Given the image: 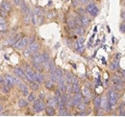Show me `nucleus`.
<instances>
[{
  "label": "nucleus",
  "mask_w": 125,
  "mask_h": 117,
  "mask_svg": "<svg viewBox=\"0 0 125 117\" xmlns=\"http://www.w3.org/2000/svg\"><path fill=\"white\" fill-rule=\"evenodd\" d=\"M33 62H37V63H43L49 59V56L46 53H42V54H39L36 53L33 55Z\"/></svg>",
  "instance_id": "nucleus-1"
},
{
  "label": "nucleus",
  "mask_w": 125,
  "mask_h": 117,
  "mask_svg": "<svg viewBox=\"0 0 125 117\" xmlns=\"http://www.w3.org/2000/svg\"><path fill=\"white\" fill-rule=\"evenodd\" d=\"M29 43V39L27 38V37H25V38H22V39H17L15 44H13V46L16 48V49H23V48H25L26 47V45Z\"/></svg>",
  "instance_id": "nucleus-2"
},
{
  "label": "nucleus",
  "mask_w": 125,
  "mask_h": 117,
  "mask_svg": "<svg viewBox=\"0 0 125 117\" xmlns=\"http://www.w3.org/2000/svg\"><path fill=\"white\" fill-rule=\"evenodd\" d=\"M108 101H109L111 108H113V107L115 106L116 101H117V95H116V93H115L114 90H112V89L109 90V92H108Z\"/></svg>",
  "instance_id": "nucleus-3"
},
{
  "label": "nucleus",
  "mask_w": 125,
  "mask_h": 117,
  "mask_svg": "<svg viewBox=\"0 0 125 117\" xmlns=\"http://www.w3.org/2000/svg\"><path fill=\"white\" fill-rule=\"evenodd\" d=\"M33 108L36 112H41L42 110H44L45 108V104L41 101V100H35L34 105H33Z\"/></svg>",
  "instance_id": "nucleus-4"
},
{
  "label": "nucleus",
  "mask_w": 125,
  "mask_h": 117,
  "mask_svg": "<svg viewBox=\"0 0 125 117\" xmlns=\"http://www.w3.org/2000/svg\"><path fill=\"white\" fill-rule=\"evenodd\" d=\"M25 79H27L29 82H33V81H35V74L36 72H34L33 70H32L31 68H30V66H26L25 67Z\"/></svg>",
  "instance_id": "nucleus-5"
},
{
  "label": "nucleus",
  "mask_w": 125,
  "mask_h": 117,
  "mask_svg": "<svg viewBox=\"0 0 125 117\" xmlns=\"http://www.w3.org/2000/svg\"><path fill=\"white\" fill-rule=\"evenodd\" d=\"M87 12L90 14L91 15H93V16H96L97 14H98V9H97V7H96V5L94 4V3H91V4H89L88 6H87Z\"/></svg>",
  "instance_id": "nucleus-6"
},
{
  "label": "nucleus",
  "mask_w": 125,
  "mask_h": 117,
  "mask_svg": "<svg viewBox=\"0 0 125 117\" xmlns=\"http://www.w3.org/2000/svg\"><path fill=\"white\" fill-rule=\"evenodd\" d=\"M11 10H12L11 4H10L8 1H3V2L1 3V6H0V11L5 12V13H9V12H11Z\"/></svg>",
  "instance_id": "nucleus-7"
},
{
  "label": "nucleus",
  "mask_w": 125,
  "mask_h": 117,
  "mask_svg": "<svg viewBox=\"0 0 125 117\" xmlns=\"http://www.w3.org/2000/svg\"><path fill=\"white\" fill-rule=\"evenodd\" d=\"M83 98H82V95L80 93H77L74 95V97H72V102H73V107H77L80 103L82 102Z\"/></svg>",
  "instance_id": "nucleus-8"
},
{
  "label": "nucleus",
  "mask_w": 125,
  "mask_h": 117,
  "mask_svg": "<svg viewBox=\"0 0 125 117\" xmlns=\"http://www.w3.org/2000/svg\"><path fill=\"white\" fill-rule=\"evenodd\" d=\"M74 47H75V49L77 50V51H83L84 50V39H79L78 40L75 42V45H74Z\"/></svg>",
  "instance_id": "nucleus-9"
},
{
  "label": "nucleus",
  "mask_w": 125,
  "mask_h": 117,
  "mask_svg": "<svg viewBox=\"0 0 125 117\" xmlns=\"http://www.w3.org/2000/svg\"><path fill=\"white\" fill-rule=\"evenodd\" d=\"M5 79H6V81H7V85H8L10 88L15 86L16 82H15V78H14V77H12L11 75H6V76H5Z\"/></svg>",
  "instance_id": "nucleus-10"
},
{
  "label": "nucleus",
  "mask_w": 125,
  "mask_h": 117,
  "mask_svg": "<svg viewBox=\"0 0 125 117\" xmlns=\"http://www.w3.org/2000/svg\"><path fill=\"white\" fill-rule=\"evenodd\" d=\"M39 48H40V44L38 43V42H35V41L31 42L30 45H29V49H30V51H31L32 53L37 52L39 50Z\"/></svg>",
  "instance_id": "nucleus-11"
},
{
  "label": "nucleus",
  "mask_w": 125,
  "mask_h": 117,
  "mask_svg": "<svg viewBox=\"0 0 125 117\" xmlns=\"http://www.w3.org/2000/svg\"><path fill=\"white\" fill-rule=\"evenodd\" d=\"M15 73H16V75L18 78H21V79L25 78V73H24V71L20 67H16L15 68Z\"/></svg>",
  "instance_id": "nucleus-12"
},
{
  "label": "nucleus",
  "mask_w": 125,
  "mask_h": 117,
  "mask_svg": "<svg viewBox=\"0 0 125 117\" xmlns=\"http://www.w3.org/2000/svg\"><path fill=\"white\" fill-rule=\"evenodd\" d=\"M44 109H45V112H46V114L48 115V116H53V115H55V113H56L55 108H54L53 107L48 106V107H45Z\"/></svg>",
  "instance_id": "nucleus-13"
},
{
  "label": "nucleus",
  "mask_w": 125,
  "mask_h": 117,
  "mask_svg": "<svg viewBox=\"0 0 125 117\" xmlns=\"http://www.w3.org/2000/svg\"><path fill=\"white\" fill-rule=\"evenodd\" d=\"M101 106H102L105 109H107V110H110V109H111L109 101H108V99H106V98H104L103 100H101Z\"/></svg>",
  "instance_id": "nucleus-14"
},
{
  "label": "nucleus",
  "mask_w": 125,
  "mask_h": 117,
  "mask_svg": "<svg viewBox=\"0 0 125 117\" xmlns=\"http://www.w3.org/2000/svg\"><path fill=\"white\" fill-rule=\"evenodd\" d=\"M112 81H113V83H114V85H118V84H123V80L120 78V77H118V76H114L113 78H112Z\"/></svg>",
  "instance_id": "nucleus-15"
},
{
  "label": "nucleus",
  "mask_w": 125,
  "mask_h": 117,
  "mask_svg": "<svg viewBox=\"0 0 125 117\" xmlns=\"http://www.w3.org/2000/svg\"><path fill=\"white\" fill-rule=\"evenodd\" d=\"M43 80H44V78H43V76L41 73L35 74V82H37V83H42Z\"/></svg>",
  "instance_id": "nucleus-16"
},
{
  "label": "nucleus",
  "mask_w": 125,
  "mask_h": 117,
  "mask_svg": "<svg viewBox=\"0 0 125 117\" xmlns=\"http://www.w3.org/2000/svg\"><path fill=\"white\" fill-rule=\"evenodd\" d=\"M117 68H118V61H117V60L113 61V62L110 64V69H111V70L115 71V70H116Z\"/></svg>",
  "instance_id": "nucleus-17"
},
{
  "label": "nucleus",
  "mask_w": 125,
  "mask_h": 117,
  "mask_svg": "<svg viewBox=\"0 0 125 117\" xmlns=\"http://www.w3.org/2000/svg\"><path fill=\"white\" fill-rule=\"evenodd\" d=\"M55 74L57 76V80L60 79V78H63V73H62V70L60 68H55Z\"/></svg>",
  "instance_id": "nucleus-18"
},
{
  "label": "nucleus",
  "mask_w": 125,
  "mask_h": 117,
  "mask_svg": "<svg viewBox=\"0 0 125 117\" xmlns=\"http://www.w3.org/2000/svg\"><path fill=\"white\" fill-rule=\"evenodd\" d=\"M81 91V88L79 87V84H75V85H72V92L74 94H77V93H80Z\"/></svg>",
  "instance_id": "nucleus-19"
},
{
  "label": "nucleus",
  "mask_w": 125,
  "mask_h": 117,
  "mask_svg": "<svg viewBox=\"0 0 125 117\" xmlns=\"http://www.w3.org/2000/svg\"><path fill=\"white\" fill-rule=\"evenodd\" d=\"M94 106H95V108L98 109L100 107H101V98L99 97H96L94 99Z\"/></svg>",
  "instance_id": "nucleus-20"
},
{
  "label": "nucleus",
  "mask_w": 125,
  "mask_h": 117,
  "mask_svg": "<svg viewBox=\"0 0 125 117\" xmlns=\"http://www.w3.org/2000/svg\"><path fill=\"white\" fill-rule=\"evenodd\" d=\"M81 20H82V25H84V26H87V25L89 24V22H90L89 18H88L86 15H84L81 16Z\"/></svg>",
  "instance_id": "nucleus-21"
},
{
  "label": "nucleus",
  "mask_w": 125,
  "mask_h": 117,
  "mask_svg": "<svg viewBox=\"0 0 125 117\" xmlns=\"http://www.w3.org/2000/svg\"><path fill=\"white\" fill-rule=\"evenodd\" d=\"M1 91H2L3 93H5V94L10 93V87H9L8 85H3V86L1 87Z\"/></svg>",
  "instance_id": "nucleus-22"
},
{
  "label": "nucleus",
  "mask_w": 125,
  "mask_h": 117,
  "mask_svg": "<svg viewBox=\"0 0 125 117\" xmlns=\"http://www.w3.org/2000/svg\"><path fill=\"white\" fill-rule=\"evenodd\" d=\"M17 39H18V36H14V37H12V38H10L9 39H8V44H11V45H13V44H15Z\"/></svg>",
  "instance_id": "nucleus-23"
},
{
  "label": "nucleus",
  "mask_w": 125,
  "mask_h": 117,
  "mask_svg": "<svg viewBox=\"0 0 125 117\" xmlns=\"http://www.w3.org/2000/svg\"><path fill=\"white\" fill-rule=\"evenodd\" d=\"M82 92H83V96L84 97H91V91H90V89L88 88H83Z\"/></svg>",
  "instance_id": "nucleus-24"
},
{
  "label": "nucleus",
  "mask_w": 125,
  "mask_h": 117,
  "mask_svg": "<svg viewBox=\"0 0 125 117\" xmlns=\"http://www.w3.org/2000/svg\"><path fill=\"white\" fill-rule=\"evenodd\" d=\"M75 31H76V33L79 34V35H84V33H85V30L83 29V27L82 26H78V25H76L75 26Z\"/></svg>",
  "instance_id": "nucleus-25"
},
{
  "label": "nucleus",
  "mask_w": 125,
  "mask_h": 117,
  "mask_svg": "<svg viewBox=\"0 0 125 117\" xmlns=\"http://www.w3.org/2000/svg\"><path fill=\"white\" fill-rule=\"evenodd\" d=\"M30 88H31L32 90H34V91L38 90L39 89V84L38 83H35V81H33V82L30 83Z\"/></svg>",
  "instance_id": "nucleus-26"
},
{
  "label": "nucleus",
  "mask_w": 125,
  "mask_h": 117,
  "mask_svg": "<svg viewBox=\"0 0 125 117\" xmlns=\"http://www.w3.org/2000/svg\"><path fill=\"white\" fill-rule=\"evenodd\" d=\"M20 9H21V12L23 13V14H25L26 12H27V10H28V7L26 6V4H25V2L23 1L21 4H20Z\"/></svg>",
  "instance_id": "nucleus-27"
},
{
  "label": "nucleus",
  "mask_w": 125,
  "mask_h": 117,
  "mask_svg": "<svg viewBox=\"0 0 125 117\" xmlns=\"http://www.w3.org/2000/svg\"><path fill=\"white\" fill-rule=\"evenodd\" d=\"M27 105H28V102L25 101V100H23V99H21V100L18 101V107H25Z\"/></svg>",
  "instance_id": "nucleus-28"
},
{
  "label": "nucleus",
  "mask_w": 125,
  "mask_h": 117,
  "mask_svg": "<svg viewBox=\"0 0 125 117\" xmlns=\"http://www.w3.org/2000/svg\"><path fill=\"white\" fill-rule=\"evenodd\" d=\"M33 65L35 67V69H37L39 72H42L43 70V68L41 66V63H37V62H33Z\"/></svg>",
  "instance_id": "nucleus-29"
},
{
  "label": "nucleus",
  "mask_w": 125,
  "mask_h": 117,
  "mask_svg": "<svg viewBox=\"0 0 125 117\" xmlns=\"http://www.w3.org/2000/svg\"><path fill=\"white\" fill-rule=\"evenodd\" d=\"M72 76L70 73H66L65 75V83L66 84H71V80H72Z\"/></svg>",
  "instance_id": "nucleus-30"
},
{
  "label": "nucleus",
  "mask_w": 125,
  "mask_h": 117,
  "mask_svg": "<svg viewBox=\"0 0 125 117\" xmlns=\"http://www.w3.org/2000/svg\"><path fill=\"white\" fill-rule=\"evenodd\" d=\"M67 23H68V25H69L70 28H75V26H76V23H75L74 19H73V20H72V19H68Z\"/></svg>",
  "instance_id": "nucleus-31"
},
{
  "label": "nucleus",
  "mask_w": 125,
  "mask_h": 117,
  "mask_svg": "<svg viewBox=\"0 0 125 117\" xmlns=\"http://www.w3.org/2000/svg\"><path fill=\"white\" fill-rule=\"evenodd\" d=\"M45 88H46L47 89H51V88H53V82H52L51 80L45 82Z\"/></svg>",
  "instance_id": "nucleus-32"
},
{
  "label": "nucleus",
  "mask_w": 125,
  "mask_h": 117,
  "mask_svg": "<svg viewBox=\"0 0 125 117\" xmlns=\"http://www.w3.org/2000/svg\"><path fill=\"white\" fill-rule=\"evenodd\" d=\"M77 108H78L79 110H81V111H82V110H85V108H86V104H85V103L83 104V103L81 102L78 106H77Z\"/></svg>",
  "instance_id": "nucleus-33"
},
{
  "label": "nucleus",
  "mask_w": 125,
  "mask_h": 117,
  "mask_svg": "<svg viewBox=\"0 0 125 117\" xmlns=\"http://www.w3.org/2000/svg\"><path fill=\"white\" fill-rule=\"evenodd\" d=\"M59 114H60V115H62V116L67 115V111H66L65 107H63V108H60V110H59Z\"/></svg>",
  "instance_id": "nucleus-34"
},
{
  "label": "nucleus",
  "mask_w": 125,
  "mask_h": 117,
  "mask_svg": "<svg viewBox=\"0 0 125 117\" xmlns=\"http://www.w3.org/2000/svg\"><path fill=\"white\" fill-rule=\"evenodd\" d=\"M31 20H32V23L34 25L37 24V15L36 14H32L31 15Z\"/></svg>",
  "instance_id": "nucleus-35"
},
{
  "label": "nucleus",
  "mask_w": 125,
  "mask_h": 117,
  "mask_svg": "<svg viewBox=\"0 0 125 117\" xmlns=\"http://www.w3.org/2000/svg\"><path fill=\"white\" fill-rule=\"evenodd\" d=\"M7 23H3V24H0V32H4L7 30Z\"/></svg>",
  "instance_id": "nucleus-36"
},
{
  "label": "nucleus",
  "mask_w": 125,
  "mask_h": 117,
  "mask_svg": "<svg viewBox=\"0 0 125 117\" xmlns=\"http://www.w3.org/2000/svg\"><path fill=\"white\" fill-rule=\"evenodd\" d=\"M31 51H30V49L29 48H27V49H25L24 50V52H23V55L25 56V57H29L30 55H31Z\"/></svg>",
  "instance_id": "nucleus-37"
},
{
  "label": "nucleus",
  "mask_w": 125,
  "mask_h": 117,
  "mask_svg": "<svg viewBox=\"0 0 125 117\" xmlns=\"http://www.w3.org/2000/svg\"><path fill=\"white\" fill-rule=\"evenodd\" d=\"M28 101L29 102H33V101H35V94H33V93H31V94H28Z\"/></svg>",
  "instance_id": "nucleus-38"
},
{
  "label": "nucleus",
  "mask_w": 125,
  "mask_h": 117,
  "mask_svg": "<svg viewBox=\"0 0 125 117\" xmlns=\"http://www.w3.org/2000/svg\"><path fill=\"white\" fill-rule=\"evenodd\" d=\"M79 80L76 76H72V80H71V84L72 85H75V84H78Z\"/></svg>",
  "instance_id": "nucleus-39"
},
{
  "label": "nucleus",
  "mask_w": 125,
  "mask_h": 117,
  "mask_svg": "<svg viewBox=\"0 0 125 117\" xmlns=\"http://www.w3.org/2000/svg\"><path fill=\"white\" fill-rule=\"evenodd\" d=\"M62 94V91L60 90V89H56V91H55V96H57V97H61Z\"/></svg>",
  "instance_id": "nucleus-40"
},
{
  "label": "nucleus",
  "mask_w": 125,
  "mask_h": 117,
  "mask_svg": "<svg viewBox=\"0 0 125 117\" xmlns=\"http://www.w3.org/2000/svg\"><path fill=\"white\" fill-rule=\"evenodd\" d=\"M120 32L122 33H125V21L120 25Z\"/></svg>",
  "instance_id": "nucleus-41"
},
{
  "label": "nucleus",
  "mask_w": 125,
  "mask_h": 117,
  "mask_svg": "<svg viewBox=\"0 0 125 117\" xmlns=\"http://www.w3.org/2000/svg\"><path fill=\"white\" fill-rule=\"evenodd\" d=\"M3 23H7V22H6V19H5L3 16L0 15V24H3Z\"/></svg>",
  "instance_id": "nucleus-42"
},
{
  "label": "nucleus",
  "mask_w": 125,
  "mask_h": 117,
  "mask_svg": "<svg viewBox=\"0 0 125 117\" xmlns=\"http://www.w3.org/2000/svg\"><path fill=\"white\" fill-rule=\"evenodd\" d=\"M23 1H24V0H14V2L16 3L17 6H20V4H21Z\"/></svg>",
  "instance_id": "nucleus-43"
},
{
  "label": "nucleus",
  "mask_w": 125,
  "mask_h": 117,
  "mask_svg": "<svg viewBox=\"0 0 125 117\" xmlns=\"http://www.w3.org/2000/svg\"><path fill=\"white\" fill-rule=\"evenodd\" d=\"M48 14H49V15H48V17H52V16H55V12H49V13H48Z\"/></svg>",
  "instance_id": "nucleus-44"
},
{
  "label": "nucleus",
  "mask_w": 125,
  "mask_h": 117,
  "mask_svg": "<svg viewBox=\"0 0 125 117\" xmlns=\"http://www.w3.org/2000/svg\"><path fill=\"white\" fill-rule=\"evenodd\" d=\"M84 100H85V104L87 105V104H89V103H90V97H85V98H84Z\"/></svg>",
  "instance_id": "nucleus-45"
},
{
  "label": "nucleus",
  "mask_w": 125,
  "mask_h": 117,
  "mask_svg": "<svg viewBox=\"0 0 125 117\" xmlns=\"http://www.w3.org/2000/svg\"><path fill=\"white\" fill-rule=\"evenodd\" d=\"M43 97H44V95H43V94H41V95H40V99H41V100H42V99H44Z\"/></svg>",
  "instance_id": "nucleus-46"
},
{
  "label": "nucleus",
  "mask_w": 125,
  "mask_h": 117,
  "mask_svg": "<svg viewBox=\"0 0 125 117\" xmlns=\"http://www.w3.org/2000/svg\"><path fill=\"white\" fill-rule=\"evenodd\" d=\"M80 1H81L82 3H87V2H88V0H80Z\"/></svg>",
  "instance_id": "nucleus-47"
},
{
  "label": "nucleus",
  "mask_w": 125,
  "mask_h": 117,
  "mask_svg": "<svg viewBox=\"0 0 125 117\" xmlns=\"http://www.w3.org/2000/svg\"><path fill=\"white\" fill-rule=\"evenodd\" d=\"M2 110H3V107H2V106H1V105H0V112H1V111H2Z\"/></svg>",
  "instance_id": "nucleus-48"
},
{
  "label": "nucleus",
  "mask_w": 125,
  "mask_h": 117,
  "mask_svg": "<svg viewBox=\"0 0 125 117\" xmlns=\"http://www.w3.org/2000/svg\"><path fill=\"white\" fill-rule=\"evenodd\" d=\"M121 17H123V18L125 19V13H123V14L121 15Z\"/></svg>",
  "instance_id": "nucleus-49"
},
{
  "label": "nucleus",
  "mask_w": 125,
  "mask_h": 117,
  "mask_svg": "<svg viewBox=\"0 0 125 117\" xmlns=\"http://www.w3.org/2000/svg\"><path fill=\"white\" fill-rule=\"evenodd\" d=\"M123 4H124V5H125V0H124V1H123Z\"/></svg>",
  "instance_id": "nucleus-50"
}]
</instances>
